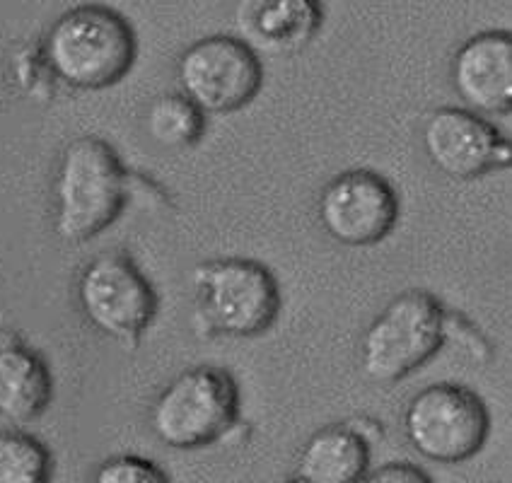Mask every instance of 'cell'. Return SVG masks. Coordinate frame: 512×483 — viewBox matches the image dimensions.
Wrapping results in <instances>:
<instances>
[{
  "mask_svg": "<svg viewBox=\"0 0 512 483\" xmlns=\"http://www.w3.org/2000/svg\"><path fill=\"white\" fill-rule=\"evenodd\" d=\"M128 199V172L107 141L80 136L66 145L54 179V230L83 244L112 228Z\"/></svg>",
  "mask_w": 512,
  "mask_h": 483,
  "instance_id": "obj_2",
  "label": "cell"
},
{
  "mask_svg": "<svg viewBox=\"0 0 512 483\" xmlns=\"http://www.w3.org/2000/svg\"><path fill=\"white\" fill-rule=\"evenodd\" d=\"M177 80L182 95L203 114H232L259 95L264 66L247 42L230 34H213L179 56Z\"/></svg>",
  "mask_w": 512,
  "mask_h": 483,
  "instance_id": "obj_8",
  "label": "cell"
},
{
  "mask_svg": "<svg viewBox=\"0 0 512 483\" xmlns=\"http://www.w3.org/2000/svg\"><path fill=\"white\" fill-rule=\"evenodd\" d=\"M450 78L471 112L510 114L512 37L508 29H488L469 37L455 51Z\"/></svg>",
  "mask_w": 512,
  "mask_h": 483,
  "instance_id": "obj_11",
  "label": "cell"
},
{
  "mask_svg": "<svg viewBox=\"0 0 512 483\" xmlns=\"http://www.w3.org/2000/svg\"><path fill=\"white\" fill-rule=\"evenodd\" d=\"M95 479L102 483H165L170 476L150 459L119 455L102 462Z\"/></svg>",
  "mask_w": 512,
  "mask_h": 483,
  "instance_id": "obj_17",
  "label": "cell"
},
{
  "mask_svg": "<svg viewBox=\"0 0 512 483\" xmlns=\"http://www.w3.org/2000/svg\"><path fill=\"white\" fill-rule=\"evenodd\" d=\"M423 150L435 170L457 182L508 170L512 145L491 121L462 107H440L423 124Z\"/></svg>",
  "mask_w": 512,
  "mask_h": 483,
  "instance_id": "obj_10",
  "label": "cell"
},
{
  "mask_svg": "<svg viewBox=\"0 0 512 483\" xmlns=\"http://www.w3.org/2000/svg\"><path fill=\"white\" fill-rule=\"evenodd\" d=\"M206 116L182 92L160 95L148 107L145 128L157 145L167 150L194 148L206 133Z\"/></svg>",
  "mask_w": 512,
  "mask_h": 483,
  "instance_id": "obj_15",
  "label": "cell"
},
{
  "mask_svg": "<svg viewBox=\"0 0 512 483\" xmlns=\"http://www.w3.org/2000/svg\"><path fill=\"white\" fill-rule=\"evenodd\" d=\"M363 481L372 483H430V476L416 464L409 462H389L384 467L368 471Z\"/></svg>",
  "mask_w": 512,
  "mask_h": 483,
  "instance_id": "obj_18",
  "label": "cell"
},
{
  "mask_svg": "<svg viewBox=\"0 0 512 483\" xmlns=\"http://www.w3.org/2000/svg\"><path fill=\"white\" fill-rule=\"evenodd\" d=\"M445 331L442 302L430 290H404L365 329L360 370L375 384L401 382L440 351Z\"/></svg>",
  "mask_w": 512,
  "mask_h": 483,
  "instance_id": "obj_5",
  "label": "cell"
},
{
  "mask_svg": "<svg viewBox=\"0 0 512 483\" xmlns=\"http://www.w3.org/2000/svg\"><path fill=\"white\" fill-rule=\"evenodd\" d=\"M51 479V452L22 430L0 433V483H44Z\"/></svg>",
  "mask_w": 512,
  "mask_h": 483,
  "instance_id": "obj_16",
  "label": "cell"
},
{
  "mask_svg": "<svg viewBox=\"0 0 512 483\" xmlns=\"http://www.w3.org/2000/svg\"><path fill=\"white\" fill-rule=\"evenodd\" d=\"M240 421V387L228 370L196 365L157 394L150 430L172 450H203Z\"/></svg>",
  "mask_w": 512,
  "mask_h": 483,
  "instance_id": "obj_4",
  "label": "cell"
},
{
  "mask_svg": "<svg viewBox=\"0 0 512 483\" xmlns=\"http://www.w3.org/2000/svg\"><path fill=\"white\" fill-rule=\"evenodd\" d=\"M401 201L397 189L375 170L336 174L319 194L322 228L343 247H375L397 228Z\"/></svg>",
  "mask_w": 512,
  "mask_h": 483,
  "instance_id": "obj_9",
  "label": "cell"
},
{
  "mask_svg": "<svg viewBox=\"0 0 512 483\" xmlns=\"http://www.w3.org/2000/svg\"><path fill=\"white\" fill-rule=\"evenodd\" d=\"M138 39L114 8L85 3L63 13L44 37V61L73 90H107L131 73Z\"/></svg>",
  "mask_w": 512,
  "mask_h": 483,
  "instance_id": "obj_1",
  "label": "cell"
},
{
  "mask_svg": "<svg viewBox=\"0 0 512 483\" xmlns=\"http://www.w3.org/2000/svg\"><path fill=\"white\" fill-rule=\"evenodd\" d=\"M54 397L49 365L25 346L0 348V418L15 426L37 421Z\"/></svg>",
  "mask_w": 512,
  "mask_h": 483,
  "instance_id": "obj_14",
  "label": "cell"
},
{
  "mask_svg": "<svg viewBox=\"0 0 512 483\" xmlns=\"http://www.w3.org/2000/svg\"><path fill=\"white\" fill-rule=\"evenodd\" d=\"M491 416L474 389L457 382L428 384L404 411V435L428 462L462 464L484 450Z\"/></svg>",
  "mask_w": 512,
  "mask_h": 483,
  "instance_id": "obj_6",
  "label": "cell"
},
{
  "mask_svg": "<svg viewBox=\"0 0 512 483\" xmlns=\"http://www.w3.org/2000/svg\"><path fill=\"white\" fill-rule=\"evenodd\" d=\"M242 42L271 56L300 54L324 25L322 0H240L235 13Z\"/></svg>",
  "mask_w": 512,
  "mask_h": 483,
  "instance_id": "obj_12",
  "label": "cell"
},
{
  "mask_svg": "<svg viewBox=\"0 0 512 483\" xmlns=\"http://www.w3.org/2000/svg\"><path fill=\"white\" fill-rule=\"evenodd\" d=\"M194 322L206 336L256 339L276 324L281 285L266 264L244 256L203 261L191 276Z\"/></svg>",
  "mask_w": 512,
  "mask_h": 483,
  "instance_id": "obj_3",
  "label": "cell"
},
{
  "mask_svg": "<svg viewBox=\"0 0 512 483\" xmlns=\"http://www.w3.org/2000/svg\"><path fill=\"white\" fill-rule=\"evenodd\" d=\"M78 305L109 339L136 346L157 317V293L145 273L121 252L95 256L80 271Z\"/></svg>",
  "mask_w": 512,
  "mask_h": 483,
  "instance_id": "obj_7",
  "label": "cell"
},
{
  "mask_svg": "<svg viewBox=\"0 0 512 483\" xmlns=\"http://www.w3.org/2000/svg\"><path fill=\"white\" fill-rule=\"evenodd\" d=\"M370 471V445L365 435L346 423L319 428L302 445L293 481L356 483Z\"/></svg>",
  "mask_w": 512,
  "mask_h": 483,
  "instance_id": "obj_13",
  "label": "cell"
}]
</instances>
